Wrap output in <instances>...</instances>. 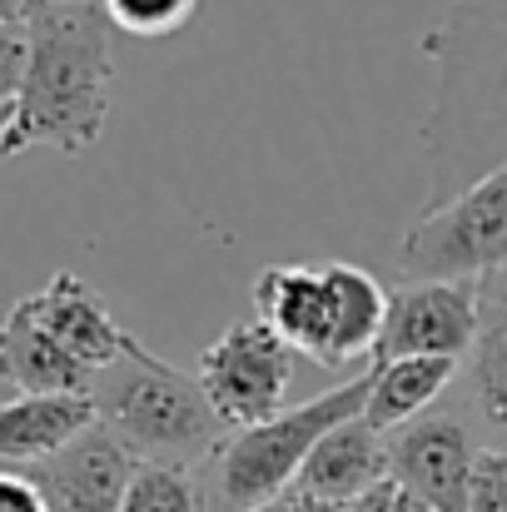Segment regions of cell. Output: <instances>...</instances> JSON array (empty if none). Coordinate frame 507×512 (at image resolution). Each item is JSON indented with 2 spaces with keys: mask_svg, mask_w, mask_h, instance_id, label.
Returning a JSON list of instances; mask_svg holds the SVG:
<instances>
[{
  "mask_svg": "<svg viewBox=\"0 0 507 512\" xmlns=\"http://www.w3.org/2000/svg\"><path fill=\"white\" fill-rule=\"evenodd\" d=\"M473 408L493 433H507V269L478 279V334L468 348Z\"/></svg>",
  "mask_w": 507,
  "mask_h": 512,
  "instance_id": "obj_15",
  "label": "cell"
},
{
  "mask_svg": "<svg viewBox=\"0 0 507 512\" xmlns=\"http://www.w3.org/2000/svg\"><path fill=\"white\" fill-rule=\"evenodd\" d=\"M0 378L15 393H90V383H95V373L85 363H75L35 324L25 299L10 304V314L0 319Z\"/></svg>",
  "mask_w": 507,
  "mask_h": 512,
  "instance_id": "obj_14",
  "label": "cell"
},
{
  "mask_svg": "<svg viewBox=\"0 0 507 512\" xmlns=\"http://www.w3.org/2000/svg\"><path fill=\"white\" fill-rule=\"evenodd\" d=\"M90 403H95V423L110 428L130 448L135 463L194 468V463H209L214 448L229 438L199 378L150 353L135 334L125 339L110 368L95 373Z\"/></svg>",
  "mask_w": 507,
  "mask_h": 512,
  "instance_id": "obj_3",
  "label": "cell"
},
{
  "mask_svg": "<svg viewBox=\"0 0 507 512\" xmlns=\"http://www.w3.org/2000/svg\"><path fill=\"white\" fill-rule=\"evenodd\" d=\"M348 512H423V508H418V503H413V498H408L393 478H388V483H378L368 498H358Z\"/></svg>",
  "mask_w": 507,
  "mask_h": 512,
  "instance_id": "obj_23",
  "label": "cell"
},
{
  "mask_svg": "<svg viewBox=\"0 0 507 512\" xmlns=\"http://www.w3.org/2000/svg\"><path fill=\"white\" fill-rule=\"evenodd\" d=\"M408 284H478L507 269V165L458 189L443 204H423L403 244Z\"/></svg>",
  "mask_w": 507,
  "mask_h": 512,
  "instance_id": "obj_5",
  "label": "cell"
},
{
  "mask_svg": "<svg viewBox=\"0 0 507 512\" xmlns=\"http://www.w3.org/2000/svg\"><path fill=\"white\" fill-rule=\"evenodd\" d=\"M5 125H10V105H0V140H5Z\"/></svg>",
  "mask_w": 507,
  "mask_h": 512,
  "instance_id": "obj_26",
  "label": "cell"
},
{
  "mask_svg": "<svg viewBox=\"0 0 507 512\" xmlns=\"http://www.w3.org/2000/svg\"><path fill=\"white\" fill-rule=\"evenodd\" d=\"M110 25L125 30V35H140V40H160V35H179L194 15H199V0H100Z\"/></svg>",
  "mask_w": 507,
  "mask_h": 512,
  "instance_id": "obj_19",
  "label": "cell"
},
{
  "mask_svg": "<svg viewBox=\"0 0 507 512\" xmlns=\"http://www.w3.org/2000/svg\"><path fill=\"white\" fill-rule=\"evenodd\" d=\"M95 423L90 393H20L0 403V468H30Z\"/></svg>",
  "mask_w": 507,
  "mask_h": 512,
  "instance_id": "obj_13",
  "label": "cell"
},
{
  "mask_svg": "<svg viewBox=\"0 0 507 512\" xmlns=\"http://www.w3.org/2000/svg\"><path fill=\"white\" fill-rule=\"evenodd\" d=\"M478 334V284H398L373 343V363L393 358H468Z\"/></svg>",
  "mask_w": 507,
  "mask_h": 512,
  "instance_id": "obj_8",
  "label": "cell"
},
{
  "mask_svg": "<svg viewBox=\"0 0 507 512\" xmlns=\"http://www.w3.org/2000/svg\"><path fill=\"white\" fill-rule=\"evenodd\" d=\"M468 512H507V453L503 448H483L478 473H473Z\"/></svg>",
  "mask_w": 507,
  "mask_h": 512,
  "instance_id": "obj_20",
  "label": "cell"
},
{
  "mask_svg": "<svg viewBox=\"0 0 507 512\" xmlns=\"http://www.w3.org/2000/svg\"><path fill=\"white\" fill-rule=\"evenodd\" d=\"M20 10H25V0H0V20H20Z\"/></svg>",
  "mask_w": 507,
  "mask_h": 512,
  "instance_id": "obj_25",
  "label": "cell"
},
{
  "mask_svg": "<svg viewBox=\"0 0 507 512\" xmlns=\"http://www.w3.org/2000/svg\"><path fill=\"white\" fill-rule=\"evenodd\" d=\"M368 383H373L368 373L348 378V383H338V388L299 403V408H284L279 418H264L254 428H234L209 458V503L219 512H249L269 498H279L299 478L314 443L329 428L363 413Z\"/></svg>",
  "mask_w": 507,
  "mask_h": 512,
  "instance_id": "obj_4",
  "label": "cell"
},
{
  "mask_svg": "<svg viewBox=\"0 0 507 512\" xmlns=\"http://www.w3.org/2000/svg\"><path fill=\"white\" fill-rule=\"evenodd\" d=\"M135 468L140 463L130 458V448L110 428L90 423L60 453H50V458H40L20 473L45 498V512H120Z\"/></svg>",
  "mask_w": 507,
  "mask_h": 512,
  "instance_id": "obj_9",
  "label": "cell"
},
{
  "mask_svg": "<svg viewBox=\"0 0 507 512\" xmlns=\"http://www.w3.org/2000/svg\"><path fill=\"white\" fill-rule=\"evenodd\" d=\"M249 512H329V508H319V503H309L304 493L284 488L279 498H269V503H259V508H249Z\"/></svg>",
  "mask_w": 507,
  "mask_h": 512,
  "instance_id": "obj_24",
  "label": "cell"
},
{
  "mask_svg": "<svg viewBox=\"0 0 507 512\" xmlns=\"http://www.w3.org/2000/svg\"><path fill=\"white\" fill-rule=\"evenodd\" d=\"M378 483H388V448H383V433L358 418L329 428L314 453L304 458L299 478L289 483L294 493H304L309 503L329 512H348L358 498H368Z\"/></svg>",
  "mask_w": 507,
  "mask_h": 512,
  "instance_id": "obj_11",
  "label": "cell"
},
{
  "mask_svg": "<svg viewBox=\"0 0 507 512\" xmlns=\"http://www.w3.org/2000/svg\"><path fill=\"white\" fill-rule=\"evenodd\" d=\"M0 512H45V498L35 493V483L15 468H0Z\"/></svg>",
  "mask_w": 507,
  "mask_h": 512,
  "instance_id": "obj_22",
  "label": "cell"
},
{
  "mask_svg": "<svg viewBox=\"0 0 507 512\" xmlns=\"http://www.w3.org/2000/svg\"><path fill=\"white\" fill-rule=\"evenodd\" d=\"M25 309L35 314V324L60 343L75 363H85L90 373L110 368L120 358V348L130 339V329H120L110 319V309L100 304V294L80 279V274H55L45 289L25 294Z\"/></svg>",
  "mask_w": 507,
  "mask_h": 512,
  "instance_id": "obj_12",
  "label": "cell"
},
{
  "mask_svg": "<svg viewBox=\"0 0 507 512\" xmlns=\"http://www.w3.org/2000/svg\"><path fill=\"white\" fill-rule=\"evenodd\" d=\"M383 448H388V478L423 512H468L483 443L458 413L448 408L418 413L413 423L393 428Z\"/></svg>",
  "mask_w": 507,
  "mask_h": 512,
  "instance_id": "obj_7",
  "label": "cell"
},
{
  "mask_svg": "<svg viewBox=\"0 0 507 512\" xmlns=\"http://www.w3.org/2000/svg\"><path fill=\"white\" fill-rule=\"evenodd\" d=\"M25 80V25L0 20V105H15Z\"/></svg>",
  "mask_w": 507,
  "mask_h": 512,
  "instance_id": "obj_21",
  "label": "cell"
},
{
  "mask_svg": "<svg viewBox=\"0 0 507 512\" xmlns=\"http://www.w3.org/2000/svg\"><path fill=\"white\" fill-rule=\"evenodd\" d=\"M194 378L229 433L254 428V423L284 413L289 383H294V348L269 324L239 319L199 353Z\"/></svg>",
  "mask_w": 507,
  "mask_h": 512,
  "instance_id": "obj_6",
  "label": "cell"
},
{
  "mask_svg": "<svg viewBox=\"0 0 507 512\" xmlns=\"http://www.w3.org/2000/svg\"><path fill=\"white\" fill-rule=\"evenodd\" d=\"M120 512H204V493L194 483L189 468H169V463H140Z\"/></svg>",
  "mask_w": 507,
  "mask_h": 512,
  "instance_id": "obj_18",
  "label": "cell"
},
{
  "mask_svg": "<svg viewBox=\"0 0 507 512\" xmlns=\"http://www.w3.org/2000/svg\"><path fill=\"white\" fill-rule=\"evenodd\" d=\"M418 50L433 65V105L418 130L428 204H443L507 165V0H443Z\"/></svg>",
  "mask_w": 507,
  "mask_h": 512,
  "instance_id": "obj_1",
  "label": "cell"
},
{
  "mask_svg": "<svg viewBox=\"0 0 507 512\" xmlns=\"http://www.w3.org/2000/svg\"><path fill=\"white\" fill-rule=\"evenodd\" d=\"M338 304V368L353 358H373V343L388 314V289L358 264H324Z\"/></svg>",
  "mask_w": 507,
  "mask_h": 512,
  "instance_id": "obj_17",
  "label": "cell"
},
{
  "mask_svg": "<svg viewBox=\"0 0 507 512\" xmlns=\"http://www.w3.org/2000/svg\"><path fill=\"white\" fill-rule=\"evenodd\" d=\"M25 80L0 160L25 150L85 155L115 110V25L100 0H25Z\"/></svg>",
  "mask_w": 507,
  "mask_h": 512,
  "instance_id": "obj_2",
  "label": "cell"
},
{
  "mask_svg": "<svg viewBox=\"0 0 507 512\" xmlns=\"http://www.w3.org/2000/svg\"><path fill=\"white\" fill-rule=\"evenodd\" d=\"M453 373H458L453 358H393V363H373L368 368L373 383H368L363 423L388 438L393 428H403L418 413H428V403L448 393Z\"/></svg>",
  "mask_w": 507,
  "mask_h": 512,
  "instance_id": "obj_16",
  "label": "cell"
},
{
  "mask_svg": "<svg viewBox=\"0 0 507 512\" xmlns=\"http://www.w3.org/2000/svg\"><path fill=\"white\" fill-rule=\"evenodd\" d=\"M254 319L319 368H338V304L329 269L269 264L254 279Z\"/></svg>",
  "mask_w": 507,
  "mask_h": 512,
  "instance_id": "obj_10",
  "label": "cell"
}]
</instances>
